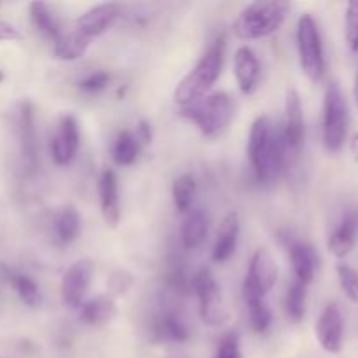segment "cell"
<instances>
[{
    "label": "cell",
    "mask_w": 358,
    "mask_h": 358,
    "mask_svg": "<svg viewBox=\"0 0 358 358\" xmlns=\"http://www.w3.org/2000/svg\"><path fill=\"white\" fill-rule=\"evenodd\" d=\"M154 336L161 343H175L180 345L189 339V329L177 315L166 313L157 318L154 325Z\"/></svg>",
    "instance_id": "obj_23"
},
{
    "label": "cell",
    "mask_w": 358,
    "mask_h": 358,
    "mask_svg": "<svg viewBox=\"0 0 358 358\" xmlns=\"http://www.w3.org/2000/svg\"><path fill=\"white\" fill-rule=\"evenodd\" d=\"M98 192H100L101 215L105 224L115 229L121 222V203H119V178L114 170L101 171Z\"/></svg>",
    "instance_id": "obj_15"
},
{
    "label": "cell",
    "mask_w": 358,
    "mask_h": 358,
    "mask_svg": "<svg viewBox=\"0 0 358 358\" xmlns=\"http://www.w3.org/2000/svg\"><path fill=\"white\" fill-rule=\"evenodd\" d=\"M16 131L17 138H20L21 152H23L24 159L34 166L35 164V115H34V107L28 101H21L17 105L16 110Z\"/></svg>",
    "instance_id": "obj_19"
},
{
    "label": "cell",
    "mask_w": 358,
    "mask_h": 358,
    "mask_svg": "<svg viewBox=\"0 0 358 358\" xmlns=\"http://www.w3.org/2000/svg\"><path fill=\"white\" fill-rule=\"evenodd\" d=\"M140 147L142 145H140L138 140H136L135 133L124 129V131L119 133L114 145H112V159H114V163L119 164V166H129V164L135 163L136 157H138Z\"/></svg>",
    "instance_id": "obj_27"
},
{
    "label": "cell",
    "mask_w": 358,
    "mask_h": 358,
    "mask_svg": "<svg viewBox=\"0 0 358 358\" xmlns=\"http://www.w3.org/2000/svg\"><path fill=\"white\" fill-rule=\"evenodd\" d=\"M317 339L322 350L331 355H338L345 343V318L338 303H329L322 310L317 320Z\"/></svg>",
    "instance_id": "obj_10"
},
{
    "label": "cell",
    "mask_w": 358,
    "mask_h": 358,
    "mask_svg": "<svg viewBox=\"0 0 358 358\" xmlns=\"http://www.w3.org/2000/svg\"><path fill=\"white\" fill-rule=\"evenodd\" d=\"M296 41L304 76L311 83H318L325 73V52L320 27L311 14H303L297 21Z\"/></svg>",
    "instance_id": "obj_5"
},
{
    "label": "cell",
    "mask_w": 358,
    "mask_h": 358,
    "mask_svg": "<svg viewBox=\"0 0 358 358\" xmlns=\"http://www.w3.org/2000/svg\"><path fill=\"white\" fill-rule=\"evenodd\" d=\"M7 282L10 283L14 292L21 299V303L28 308H38L42 304V294L38 285L35 283L34 278L28 275H16V273H9L7 275Z\"/></svg>",
    "instance_id": "obj_28"
},
{
    "label": "cell",
    "mask_w": 358,
    "mask_h": 358,
    "mask_svg": "<svg viewBox=\"0 0 358 358\" xmlns=\"http://www.w3.org/2000/svg\"><path fill=\"white\" fill-rule=\"evenodd\" d=\"M345 38L350 51L358 52V0L346 3Z\"/></svg>",
    "instance_id": "obj_32"
},
{
    "label": "cell",
    "mask_w": 358,
    "mask_h": 358,
    "mask_svg": "<svg viewBox=\"0 0 358 358\" xmlns=\"http://www.w3.org/2000/svg\"><path fill=\"white\" fill-rule=\"evenodd\" d=\"M289 255L296 282L303 283L306 287L311 285L318 269V255L315 248L311 245L297 241V243L290 245Z\"/></svg>",
    "instance_id": "obj_17"
},
{
    "label": "cell",
    "mask_w": 358,
    "mask_h": 358,
    "mask_svg": "<svg viewBox=\"0 0 358 358\" xmlns=\"http://www.w3.org/2000/svg\"><path fill=\"white\" fill-rule=\"evenodd\" d=\"M87 48H90V38L84 37L77 30L62 31L52 41V55L62 62H76V59L83 58Z\"/></svg>",
    "instance_id": "obj_20"
},
{
    "label": "cell",
    "mask_w": 358,
    "mask_h": 358,
    "mask_svg": "<svg viewBox=\"0 0 358 358\" xmlns=\"http://www.w3.org/2000/svg\"><path fill=\"white\" fill-rule=\"evenodd\" d=\"M240 215L238 212L231 210L224 215L222 222H220L219 233H217L215 247H213V261L215 262H227L234 255L238 247V238H240Z\"/></svg>",
    "instance_id": "obj_16"
},
{
    "label": "cell",
    "mask_w": 358,
    "mask_h": 358,
    "mask_svg": "<svg viewBox=\"0 0 358 358\" xmlns=\"http://www.w3.org/2000/svg\"><path fill=\"white\" fill-rule=\"evenodd\" d=\"M133 285H135V278H133V275L128 271H122V269L112 273L110 278H108L107 282L108 292L115 297L126 296V294L133 289Z\"/></svg>",
    "instance_id": "obj_33"
},
{
    "label": "cell",
    "mask_w": 358,
    "mask_h": 358,
    "mask_svg": "<svg viewBox=\"0 0 358 358\" xmlns=\"http://www.w3.org/2000/svg\"><path fill=\"white\" fill-rule=\"evenodd\" d=\"M248 310V322H250L252 331L257 334H264L273 324V311L269 308L268 301L264 297L248 296L243 297Z\"/></svg>",
    "instance_id": "obj_26"
},
{
    "label": "cell",
    "mask_w": 358,
    "mask_h": 358,
    "mask_svg": "<svg viewBox=\"0 0 358 358\" xmlns=\"http://www.w3.org/2000/svg\"><path fill=\"white\" fill-rule=\"evenodd\" d=\"M110 73L105 72V70H98V72L90 73V76H86L84 79L79 80V90L87 94H96L100 93V91H103L105 87L110 84Z\"/></svg>",
    "instance_id": "obj_34"
},
{
    "label": "cell",
    "mask_w": 358,
    "mask_h": 358,
    "mask_svg": "<svg viewBox=\"0 0 358 358\" xmlns=\"http://www.w3.org/2000/svg\"><path fill=\"white\" fill-rule=\"evenodd\" d=\"M23 38V34L20 31V28L14 27L9 21L0 20V41L2 42H16Z\"/></svg>",
    "instance_id": "obj_36"
},
{
    "label": "cell",
    "mask_w": 358,
    "mask_h": 358,
    "mask_svg": "<svg viewBox=\"0 0 358 358\" xmlns=\"http://www.w3.org/2000/svg\"><path fill=\"white\" fill-rule=\"evenodd\" d=\"M306 297L308 287L294 280L285 296V313L294 324H299L306 317Z\"/></svg>",
    "instance_id": "obj_29"
},
{
    "label": "cell",
    "mask_w": 358,
    "mask_h": 358,
    "mask_svg": "<svg viewBox=\"0 0 358 358\" xmlns=\"http://www.w3.org/2000/svg\"><path fill=\"white\" fill-rule=\"evenodd\" d=\"M353 100H355V105L358 108V73L355 77V83H353Z\"/></svg>",
    "instance_id": "obj_39"
},
{
    "label": "cell",
    "mask_w": 358,
    "mask_h": 358,
    "mask_svg": "<svg viewBox=\"0 0 358 358\" xmlns=\"http://www.w3.org/2000/svg\"><path fill=\"white\" fill-rule=\"evenodd\" d=\"M80 231V217L73 206H63L55 217V236L58 243L70 245L77 240Z\"/></svg>",
    "instance_id": "obj_25"
},
{
    "label": "cell",
    "mask_w": 358,
    "mask_h": 358,
    "mask_svg": "<svg viewBox=\"0 0 358 358\" xmlns=\"http://www.w3.org/2000/svg\"><path fill=\"white\" fill-rule=\"evenodd\" d=\"M290 3L282 0H259L245 7L233 21V34L240 41H259L282 28L289 16Z\"/></svg>",
    "instance_id": "obj_3"
},
{
    "label": "cell",
    "mask_w": 358,
    "mask_h": 358,
    "mask_svg": "<svg viewBox=\"0 0 358 358\" xmlns=\"http://www.w3.org/2000/svg\"><path fill=\"white\" fill-rule=\"evenodd\" d=\"M135 136L136 140H138L140 145H149L150 142H152V128H150L149 121H145V119H142V121L136 124V131H135Z\"/></svg>",
    "instance_id": "obj_37"
},
{
    "label": "cell",
    "mask_w": 358,
    "mask_h": 358,
    "mask_svg": "<svg viewBox=\"0 0 358 358\" xmlns=\"http://www.w3.org/2000/svg\"><path fill=\"white\" fill-rule=\"evenodd\" d=\"M247 152L259 180L271 182L278 177L289 150L283 140V131L275 128L268 115H259L252 122Z\"/></svg>",
    "instance_id": "obj_1"
},
{
    "label": "cell",
    "mask_w": 358,
    "mask_h": 358,
    "mask_svg": "<svg viewBox=\"0 0 358 358\" xmlns=\"http://www.w3.org/2000/svg\"><path fill=\"white\" fill-rule=\"evenodd\" d=\"M336 275H338L339 285H341L343 294L358 306V271L353 266L346 262H338L336 264Z\"/></svg>",
    "instance_id": "obj_31"
},
{
    "label": "cell",
    "mask_w": 358,
    "mask_h": 358,
    "mask_svg": "<svg viewBox=\"0 0 358 358\" xmlns=\"http://www.w3.org/2000/svg\"><path fill=\"white\" fill-rule=\"evenodd\" d=\"M28 13H30L31 24L35 27V30L38 34L44 35L49 41H55L59 34H62V28H59L58 20L55 17V14L51 13L48 3L44 2H31L28 6Z\"/></svg>",
    "instance_id": "obj_24"
},
{
    "label": "cell",
    "mask_w": 358,
    "mask_h": 358,
    "mask_svg": "<svg viewBox=\"0 0 358 358\" xmlns=\"http://www.w3.org/2000/svg\"><path fill=\"white\" fill-rule=\"evenodd\" d=\"M115 315H117V306H115L114 299L108 296H100L94 297V299L87 301L80 306L79 318L83 324L91 325H103L107 322L114 320Z\"/></svg>",
    "instance_id": "obj_21"
},
{
    "label": "cell",
    "mask_w": 358,
    "mask_h": 358,
    "mask_svg": "<svg viewBox=\"0 0 358 358\" xmlns=\"http://www.w3.org/2000/svg\"><path fill=\"white\" fill-rule=\"evenodd\" d=\"M350 152H352L353 161L358 164V131H355L350 138Z\"/></svg>",
    "instance_id": "obj_38"
},
{
    "label": "cell",
    "mask_w": 358,
    "mask_h": 358,
    "mask_svg": "<svg viewBox=\"0 0 358 358\" xmlns=\"http://www.w3.org/2000/svg\"><path fill=\"white\" fill-rule=\"evenodd\" d=\"M283 140L289 154H299L304 143L306 126H304V108L299 91L289 87L285 94V124H283Z\"/></svg>",
    "instance_id": "obj_12"
},
{
    "label": "cell",
    "mask_w": 358,
    "mask_h": 358,
    "mask_svg": "<svg viewBox=\"0 0 358 358\" xmlns=\"http://www.w3.org/2000/svg\"><path fill=\"white\" fill-rule=\"evenodd\" d=\"M234 77L241 93L247 96L255 93L261 80V63L248 45H240L234 52Z\"/></svg>",
    "instance_id": "obj_14"
},
{
    "label": "cell",
    "mask_w": 358,
    "mask_h": 358,
    "mask_svg": "<svg viewBox=\"0 0 358 358\" xmlns=\"http://www.w3.org/2000/svg\"><path fill=\"white\" fill-rule=\"evenodd\" d=\"M322 138L329 152H339L348 140V105L336 83L329 84L324 94Z\"/></svg>",
    "instance_id": "obj_6"
},
{
    "label": "cell",
    "mask_w": 358,
    "mask_h": 358,
    "mask_svg": "<svg viewBox=\"0 0 358 358\" xmlns=\"http://www.w3.org/2000/svg\"><path fill=\"white\" fill-rule=\"evenodd\" d=\"M173 205L180 213H187L191 210L196 196V178L191 173H184L173 182Z\"/></svg>",
    "instance_id": "obj_30"
},
{
    "label": "cell",
    "mask_w": 358,
    "mask_h": 358,
    "mask_svg": "<svg viewBox=\"0 0 358 358\" xmlns=\"http://www.w3.org/2000/svg\"><path fill=\"white\" fill-rule=\"evenodd\" d=\"M119 16H121V7L117 3H98V6L91 7V9H87L86 13L77 17L76 30L91 41L93 37L103 35L115 23Z\"/></svg>",
    "instance_id": "obj_13"
},
{
    "label": "cell",
    "mask_w": 358,
    "mask_h": 358,
    "mask_svg": "<svg viewBox=\"0 0 358 358\" xmlns=\"http://www.w3.org/2000/svg\"><path fill=\"white\" fill-rule=\"evenodd\" d=\"M94 276L93 259L83 257L77 259L62 280V299L63 304L70 310H77L84 304L87 290L91 287V280Z\"/></svg>",
    "instance_id": "obj_9"
},
{
    "label": "cell",
    "mask_w": 358,
    "mask_h": 358,
    "mask_svg": "<svg viewBox=\"0 0 358 358\" xmlns=\"http://www.w3.org/2000/svg\"><path fill=\"white\" fill-rule=\"evenodd\" d=\"M224 52H226V37L220 35L206 49L205 55L198 59L194 69L178 80L173 91L175 103L185 107V105L194 103L196 100L210 93V90L215 86L220 73H222Z\"/></svg>",
    "instance_id": "obj_2"
},
{
    "label": "cell",
    "mask_w": 358,
    "mask_h": 358,
    "mask_svg": "<svg viewBox=\"0 0 358 358\" xmlns=\"http://www.w3.org/2000/svg\"><path fill=\"white\" fill-rule=\"evenodd\" d=\"M178 115L194 124L205 138H217L229 128L234 117V105L226 91H215L194 103L180 107Z\"/></svg>",
    "instance_id": "obj_4"
},
{
    "label": "cell",
    "mask_w": 358,
    "mask_h": 358,
    "mask_svg": "<svg viewBox=\"0 0 358 358\" xmlns=\"http://www.w3.org/2000/svg\"><path fill=\"white\" fill-rule=\"evenodd\" d=\"M213 358H243V353H241L240 348V338L234 332H229V334L224 336L220 339L219 346H217L215 357Z\"/></svg>",
    "instance_id": "obj_35"
},
{
    "label": "cell",
    "mask_w": 358,
    "mask_h": 358,
    "mask_svg": "<svg viewBox=\"0 0 358 358\" xmlns=\"http://www.w3.org/2000/svg\"><path fill=\"white\" fill-rule=\"evenodd\" d=\"M189 285L199 299V317L203 324L208 327H222L229 322V311L224 306L222 292L210 269H198L189 280Z\"/></svg>",
    "instance_id": "obj_7"
},
{
    "label": "cell",
    "mask_w": 358,
    "mask_h": 358,
    "mask_svg": "<svg viewBox=\"0 0 358 358\" xmlns=\"http://www.w3.org/2000/svg\"><path fill=\"white\" fill-rule=\"evenodd\" d=\"M358 236V212L346 213L327 241V248L336 259H345L355 248Z\"/></svg>",
    "instance_id": "obj_18"
},
{
    "label": "cell",
    "mask_w": 358,
    "mask_h": 358,
    "mask_svg": "<svg viewBox=\"0 0 358 358\" xmlns=\"http://www.w3.org/2000/svg\"><path fill=\"white\" fill-rule=\"evenodd\" d=\"M80 145V133L77 119L65 114L59 117L51 140V157L58 166H69L77 156Z\"/></svg>",
    "instance_id": "obj_11"
},
{
    "label": "cell",
    "mask_w": 358,
    "mask_h": 358,
    "mask_svg": "<svg viewBox=\"0 0 358 358\" xmlns=\"http://www.w3.org/2000/svg\"><path fill=\"white\" fill-rule=\"evenodd\" d=\"M278 282V264L268 248L261 247L254 252L248 262L247 278L243 282V297H264L275 289Z\"/></svg>",
    "instance_id": "obj_8"
},
{
    "label": "cell",
    "mask_w": 358,
    "mask_h": 358,
    "mask_svg": "<svg viewBox=\"0 0 358 358\" xmlns=\"http://www.w3.org/2000/svg\"><path fill=\"white\" fill-rule=\"evenodd\" d=\"M208 234V219L203 210H192L187 213L184 224H182L180 238L182 245L187 250H194V248L201 247L203 241L206 240Z\"/></svg>",
    "instance_id": "obj_22"
},
{
    "label": "cell",
    "mask_w": 358,
    "mask_h": 358,
    "mask_svg": "<svg viewBox=\"0 0 358 358\" xmlns=\"http://www.w3.org/2000/svg\"><path fill=\"white\" fill-rule=\"evenodd\" d=\"M3 79H6V73H3V72H2V70H0V84H2V83H3Z\"/></svg>",
    "instance_id": "obj_40"
}]
</instances>
